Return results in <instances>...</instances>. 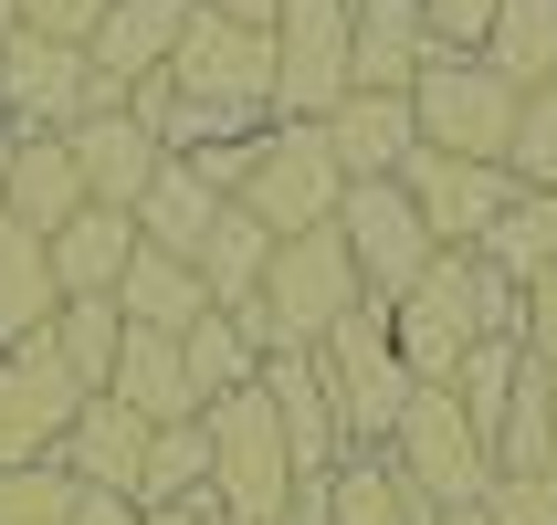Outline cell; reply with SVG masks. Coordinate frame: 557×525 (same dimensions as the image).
<instances>
[{"label":"cell","instance_id":"836d02e7","mask_svg":"<svg viewBox=\"0 0 557 525\" xmlns=\"http://www.w3.org/2000/svg\"><path fill=\"white\" fill-rule=\"evenodd\" d=\"M505 179H516V189H557V74L516 95V148H505Z\"/></svg>","mask_w":557,"mask_h":525},{"label":"cell","instance_id":"44dd1931","mask_svg":"<svg viewBox=\"0 0 557 525\" xmlns=\"http://www.w3.org/2000/svg\"><path fill=\"white\" fill-rule=\"evenodd\" d=\"M116 315H126V326H148V337H189V326L211 315V284L189 274L180 252H148V242H137V263L116 274Z\"/></svg>","mask_w":557,"mask_h":525},{"label":"cell","instance_id":"7402d4cb","mask_svg":"<svg viewBox=\"0 0 557 525\" xmlns=\"http://www.w3.org/2000/svg\"><path fill=\"white\" fill-rule=\"evenodd\" d=\"M126 221H137V242H148V252H180V263H189L200 232L221 221V189L200 179L189 158H158V179L137 189V211H126Z\"/></svg>","mask_w":557,"mask_h":525},{"label":"cell","instance_id":"7c38bea8","mask_svg":"<svg viewBox=\"0 0 557 525\" xmlns=\"http://www.w3.org/2000/svg\"><path fill=\"white\" fill-rule=\"evenodd\" d=\"M263 400H274V432H284L295 484H326V473L347 463V421H337V389H326V368H315V347L263 358Z\"/></svg>","mask_w":557,"mask_h":525},{"label":"cell","instance_id":"52a82bcc","mask_svg":"<svg viewBox=\"0 0 557 525\" xmlns=\"http://www.w3.org/2000/svg\"><path fill=\"white\" fill-rule=\"evenodd\" d=\"M95 389L53 358V337H22V347H0V473H22V463H53L63 432H74V410H85Z\"/></svg>","mask_w":557,"mask_h":525},{"label":"cell","instance_id":"ab89813d","mask_svg":"<svg viewBox=\"0 0 557 525\" xmlns=\"http://www.w3.org/2000/svg\"><path fill=\"white\" fill-rule=\"evenodd\" d=\"M63 525H137V504H126V495H74Z\"/></svg>","mask_w":557,"mask_h":525},{"label":"cell","instance_id":"f6af8a7d","mask_svg":"<svg viewBox=\"0 0 557 525\" xmlns=\"http://www.w3.org/2000/svg\"><path fill=\"white\" fill-rule=\"evenodd\" d=\"M137 525H200V504H189V515H137Z\"/></svg>","mask_w":557,"mask_h":525},{"label":"cell","instance_id":"277c9868","mask_svg":"<svg viewBox=\"0 0 557 525\" xmlns=\"http://www.w3.org/2000/svg\"><path fill=\"white\" fill-rule=\"evenodd\" d=\"M263 326H274L284 347H326L347 326V315L369 305V284H358V263H347L337 221L326 232H295V242H274V263H263Z\"/></svg>","mask_w":557,"mask_h":525},{"label":"cell","instance_id":"f35d334b","mask_svg":"<svg viewBox=\"0 0 557 525\" xmlns=\"http://www.w3.org/2000/svg\"><path fill=\"white\" fill-rule=\"evenodd\" d=\"M116 0H22V32H53V42H85Z\"/></svg>","mask_w":557,"mask_h":525},{"label":"cell","instance_id":"83f0119b","mask_svg":"<svg viewBox=\"0 0 557 525\" xmlns=\"http://www.w3.org/2000/svg\"><path fill=\"white\" fill-rule=\"evenodd\" d=\"M326 525H432V504L389 473V452H347L326 473Z\"/></svg>","mask_w":557,"mask_h":525},{"label":"cell","instance_id":"8fae6325","mask_svg":"<svg viewBox=\"0 0 557 525\" xmlns=\"http://www.w3.org/2000/svg\"><path fill=\"white\" fill-rule=\"evenodd\" d=\"M337 242H347V263H358V284H369L379 305H400L410 284L432 274V232H421V211H410V189L400 179H358L337 200Z\"/></svg>","mask_w":557,"mask_h":525},{"label":"cell","instance_id":"60d3db41","mask_svg":"<svg viewBox=\"0 0 557 525\" xmlns=\"http://www.w3.org/2000/svg\"><path fill=\"white\" fill-rule=\"evenodd\" d=\"M536 400H547V463H557V358H536Z\"/></svg>","mask_w":557,"mask_h":525},{"label":"cell","instance_id":"f1b7e54d","mask_svg":"<svg viewBox=\"0 0 557 525\" xmlns=\"http://www.w3.org/2000/svg\"><path fill=\"white\" fill-rule=\"evenodd\" d=\"M53 252L32 242L22 221H0V347H22V337H42L53 326Z\"/></svg>","mask_w":557,"mask_h":525},{"label":"cell","instance_id":"603a6c76","mask_svg":"<svg viewBox=\"0 0 557 525\" xmlns=\"http://www.w3.org/2000/svg\"><path fill=\"white\" fill-rule=\"evenodd\" d=\"M42 252H53V295H116V274L137 263V221H126V211H95V200H85V211L63 221Z\"/></svg>","mask_w":557,"mask_h":525},{"label":"cell","instance_id":"2e32d148","mask_svg":"<svg viewBox=\"0 0 557 525\" xmlns=\"http://www.w3.org/2000/svg\"><path fill=\"white\" fill-rule=\"evenodd\" d=\"M421 63H432L421 0H347V74H358V95H410Z\"/></svg>","mask_w":557,"mask_h":525},{"label":"cell","instance_id":"d6a6232c","mask_svg":"<svg viewBox=\"0 0 557 525\" xmlns=\"http://www.w3.org/2000/svg\"><path fill=\"white\" fill-rule=\"evenodd\" d=\"M473 252H484L505 284H527L536 263H557V200H547V189H516V200L495 211V232H484Z\"/></svg>","mask_w":557,"mask_h":525},{"label":"cell","instance_id":"9a60e30c","mask_svg":"<svg viewBox=\"0 0 557 525\" xmlns=\"http://www.w3.org/2000/svg\"><path fill=\"white\" fill-rule=\"evenodd\" d=\"M189 11H200V0H116V11L85 32L95 85H106V95H126V85H148V74H169V53H180Z\"/></svg>","mask_w":557,"mask_h":525},{"label":"cell","instance_id":"e575fe53","mask_svg":"<svg viewBox=\"0 0 557 525\" xmlns=\"http://www.w3.org/2000/svg\"><path fill=\"white\" fill-rule=\"evenodd\" d=\"M74 495H85V484L63 463H22V473H0V525H63Z\"/></svg>","mask_w":557,"mask_h":525},{"label":"cell","instance_id":"5b68a950","mask_svg":"<svg viewBox=\"0 0 557 525\" xmlns=\"http://www.w3.org/2000/svg\"><path fill=\"white\" fill-rule=\"evenodd\" d=\"M347 95V0H274V126H326Z\"/></svg>","mask_w":557,"mask_h":525},{"label":"cell","instance_id":"3957f363","mask_svg":"<svg viewBox=\"0 0 557 525\" xmlns=\"http://www.w3.org/2000/svg\"><path fill=\"white\" fill-rule=\"evenodd\" d=\"M410 116H421V148L432 158H484V168H505V148H516V85H505L484 53H432L421 85H410Z\"/></svg>","mask_w":557,"mask_h":525},{"label":"cell","instance_id":"484cf974","mask_svg":"<svg viewBox=\"0 0 557 525\" xmlns=\"http://www.w3.org/2000/svg\"><path fill=\"white\" fill-rule=\"evenodd\" d=\"M263 263H274V232H263L243 200H221V221L200 232V252H189V274L211 284V305H252V295H263Z\"/></svg>","mask_w":557,"mask_h":525},{"label":"cell","instance_id":"4dcf8cb0","mask_svg":"<svg viewBox=\"0 0 557 525\" xmlns=\"http://www.w3.org/2000/svg\"><path fill=\"white\" fill-rule=\"evenodd\" d=\"M42 337H53V358L85 378V389H106V378H116V347H126V315H116V295H63Z\"/></svg>","mask_w":557,"mask_h":525},{"label":"cell","instance_id":"8992f818","mask_svg":"<svg viewBox=\"0 0 557 525\" xmlns=\"http://www.w3.org/2000/svg\"><path fill=\"white\" fill-rule=\"evenodd\" d=\"M347 200V168L326 158V126H263V158H252L243 179V211L274 232V242H295V232H326Z\"/></svg>","mask_w":557,"mask_h":525},{"label":"cell","instance_id":"6da1fadb","mask_svg":"<svg viewBox=\"0 0 557 525\" xmlns=\"http://www.w3.org/2000/svg\"><path fill=\"white\" fill-rule=\"evenodd\" d=\"M200 432H211V515L274 525L284 504H295V463H284V432H274L263 378L232 389V400H211V410H200Z\"/></svg>","mask_w":557,"mask_h":525},{"label":"cell","instance_id":"8d00e7d4","mask_svg":"<svg viewBox=\"0 0 557 525\" xmlns=\"http://www.w3.org/2000/svg\"><path fill=\"white\" fill-rule=\"evenodd\" d=\"M505 22V0H421V32L432 53H484V32Z\"/></svg>","mask_w":557,"mask_h":525},{"label":"cell","instance_id":"f546056e","mask_svg":"<svg viewBox=\"0 0 557 525\" xmlns=\"http://www.w3.org/2000/svg\"><path fill=\"white\" fill-rule=\"evenodd\" d=\"M516 389H527V347H516V337H484L463 368H453V410L473 421L484 463H495V432H505V410H516Z\"/></svg>","mask_w":557,"mask_h":525},{"label":"cell","instance_id":"5bb4252c","mask_svg":"<svg viewBox=\"0 0 557 525\" xmlns=\"http://www.w3.org/2000/svg\"><path fill=\"white\" fill-rule=\"evenodd\" d=\"M63 158H74V179H85L95 211H137V189L158 179V126H137L126 105H95V116L63 126Z\"/></svg>","mask_w":557,"mask_h":525},{"label":"cell","instance_id":"cb8c5ba5","mask_svg":"<svg viewBox=\"0 0 557 525\" xmlns=\"http://www.w3.org/2000/svg\"><path fill=\"white\" fill-rule=\"evenodd\" d=\"M180 368H189V389H200V410H211V400H232V389H252V378H263L252 305H211V315H200V326L180 337Z\"/></svg>","mask_w":557,"mask_h":525},{"label":"cell","instance_id":"ac0fdd59","mask_svg":"<svg viewBox=\"0 0 557 525\" xmlns=\"http://www.w3.org/2000/svg\"><path fill=\"white\" fill-rule=\"evenodd\" d=\"M53 463L74 473L85 495H137V463H148V421H137L126 400H106V389H95V400L74 410V432H63V452H53Z\"/></svg>","mask_w":557,"mask_h":525},{"label":"cell","instance_id":"7bdbcfd3","mask_svg":"<svg viewBox=\"0 0 557 525\" xmlns=\"http://www.w3.org/2000/svg\"><path fill=\"white\" fill-rule=\"evenodd\" d=\"M11 42H22V0H0V53H11Z\"/></svg>","mask_w":557,"mask_h":525},{"label":"cell","instance_id":"74e56055","mask_svg":"<svg viewBox=\"0 0 557 525\" xmlns=\"http://www.w3.org/2000/svg\"><path fill=\"white\" fill-rule=\"evenodd\" d=\"M516 347H527V358H557V263H536V274L516 284Z\"/></svg>","mask_w":557,"mask_h":525},{"label":"cell","instance_id":"9c48e42d","mask_svg":"<svg viewBox=\"0 0 557 525\" xmlns=\"http://www.w3.org/2000/svg\"><path fill=\"white\" fill-rule=\"evenodd\" d=\"M95 105H116V95L95 85L85 42L22 32V42L0 53V126H11V137H63V126H74V116H95Z\"/></svg>","mask_w":557,"mask_h":525},{"label":"cell","instance_id":"4316f807","mask_svg":"<svg viewBox=\"0 0 557 525\" xmlns=\"http://www.w3.org/2000/svg\"><path fill=\"white\" fill-rule=\"evenodd\" d=\"M389 347H400V368L421 378V389H453V368L473 358V337H463V315L442 305L432 284H410L400 305H389Z\"/></svg>","mask_w":557,"mask_h":525},{"label":"cell","instance_id":"e0dca14e","mask_svg":"<svg viewBox=\"0 0 557 525\" xmlns=\"http://www.w3.org/2000/svg\"><path fill=\"white\" fill-rule=\"evenodd\" d=\"M326 158L358 179H400L410 158H421V116H410V95H347L337 116H326Z\"/></svg>","mask_w":557,"mask_h":525},{"label":"cell","instance_id":"ee69618b","mask_svg":"<svg viewBox=\"0 0 557 525\" xmlns=\"http://www.w3.org/2000/svg\"><path fill=\"white\" fill-rule=\"evenodd\" d=\"M432 525H484V504H453V515H432Z\"/></svg>","mask_w":557,"mask_h":525},{"label":"cell","instance_id":"30bf717a","mask_svg":"<svg viewBox=\"0 0 557 525\" xmlns=\"http://www.w3.org/2000/svg\"><path fill=\"white\" fill-rule=\"evenodd\" d=\"M169 85H180L189 105L274 116V32H263V22H221V11H189L180 53H169Z\"/></svg>","mask_w":557,"mask_h":525},{"label":"cell","instance_id":"d590c367","mask_svg":"<svg viewBox=\"0 0 557 525\" xmlns=\"http://www.w3.org/2000/svg\"><path fill=\"white\" fill-rule=\"evenodd\" d=\"M473 504H484V525H557V473H495Z\"/></svg>","mask_w":557,"mask_h":525},{"label":"cell","instance_id":"7a4b0ae2","mask_svg":"<svg viewBox=\"0 0 557 525\" xmlns=\"http://www.w3.org/2000/svg\"><path fill=\"white\" fill-rule=\"evenodd\" d=\"M315 368H326V389H337V421H347V452H389V432H400V410L421 400V378L400 368V347H389V305H358L337 326V337L315 347Z\"/></svg>","mask_w":557,"mask_h":525},{"label":"cell","instance_id":"ba28073f","mask_svg":"<svg viewBox=\"0 0 557 525\" xmlns=\"http://www.w3.org/2000/svg\"><path fill=\"white\" fill-rule=\"evenodd\" d=\"M389 473H400L432 515H453V504H473L484 484H495V463H484L473 421L453 410V389H421V400L400 410V432H389Z\"/></svg>","mask_w":557,"mask_h":525},{"label":"cell","instance_id":"b9f144b4","mask_svg":"<svg viewBox=\"0 0 557 525\" xmlns=\"http://www.w3.org/2000/svg\"><path fill=\"white\" fill-rule=\"evenodd\" d=\"M200 11H221V22H263V32H274V0H200Z\"/></svg>","mask_w":557,"mask_h":525},{"label":"cell","instance_id":"4fadbf2b","mask_svg":"<svg viewBox=\"0 0 557 525\" xmlns=\"http://www.w3.org/2000/svg\"><path fill=\"white\" fill-rule=\"evenodd\" d=\"M400 189H410V211H421V232H432L442 252H473L495 232V211L516 200L505 168H484V158H432V148L400 168Z\"/></svg>","mask_w":557,"mask_h":525},{"label":"cell","instance_id":"d6986e66","mask_svg":"<svg viewBox=\"0 0 557 525\" xmlns=\"http://www.w3.org/2000/svg\"><path fill=\"white\" fill-rule=\"evenodd\" d=\"M106 400H126L148 432H169V421H200V389H189V368H180V337H148V326H126Z\"/></svg>","mask_w":557,"mask_h":525},{"label":"cell","instance_id":"7dc6e473","mask_svg":"<svg viewBox=\"0 0 557 525\" xmlns=\"http://www.w3.org/2000/svg\"><path fill=\"white\" fill-rule=\"evenodd\" d=\"M547 200H557V189H547Z\"/></svg>","mask_w":557,"mask_h":525},{"label":"cell","instance_id":"d4e9b609","mask_svg":"<svg viewBox=\"0 0 557 525\" xmlns=\"http://www.w3.org/2000/svg\"><path fill=\"white\" fill-rule=\"evenodd\" d=\"M137 515H189V504H211V432L200 421H169L148 432V463H137Z\"/></svg>","mask_w":557,"mask_h":525},{"label":"cell","instance_id":"bcb514c9","mask_svg":"<svg viewBox=\"0 0 557 525\" xmlns=\"http://www.w3.org/2000/svg\"><path fill=\"white\" fill-rule=\"evenodd\" d=\"M200 525H232V515H211V504H200Z\"/></svg>","mask_w":557,"mask_h":525},{"label":"cell","instance_id":"ffe728a7","mask_svg":"<svg viewBox=\"0 0 557 525\" xmlns=\"http://www.w3.org/2000/svg\"><path fill=\"white\" fill-rule=\"evenodd\" d=\"M74 211H85V179H74L63 137H22L11 148V189H0V221H22L32 242H53Z\"/></svg>","mask_w":557,"mask_h":525},{"label":"cell","instance_id":"1f68e13d","mask_svg":"<svg viewBox=\"0 0 557 525\" xmlns=\"http://www.w3.org/2000/svg\"><path fill=\"white\" fill-rule=\"evenodd\" d=\"M484 63H495L516 95L547 85V74H557V0H505V22L484 32Z\"/></svg>","mask_w":557,"mask_h":525}]
</instances>
